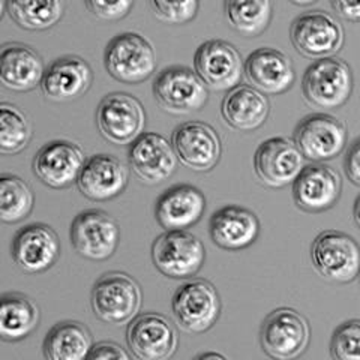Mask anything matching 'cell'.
Wrapping results in <instances>:
<instances>
[{
    "mask_svg": "<svg viewBox=\"0 0 360 360\" xmlns=\"http://www.w3.org/2000/svg\"><path fill=\"white\" fill-rule=\"evenodd\" d=\"M352 68L341 59L324 58L312 62L302 78V94L314 108L336 110L344 107L353 94Z\"/></svg>",
    "mask_w": 360,
    "mask_h": 360,
    "instance_id": "cell-1",
    "label": "cell"
},
{
    "mask_svg": "<svg viewBox=\"0 0 360 360\" xmlns=\"http://www.w3.org/2000/svg\"><path fill=\"white\" fill-rule=\"evenodd\" d=\"M141 288L132 276L110 272L101 276L90 296V305L96 317L107 324H128L141 308Z\"/></svg>",
    "mask_w": 360,
    "mask_h": 360,
    "instance_id": "cell-2",
    "label": "cell"
},
{
    "mask_svg": "<svg viewBox=\"0 0 360 360\" xmlns=\"http://www.w3.org/2000/svg\"><path fill=\"white\" fill-rule=\"evenodd\" d=\"M104 66L115 80L123 84H140L153 75L156 54L144 37L125 32L108 42Z\"/></svg>",
    "mask_w": 360,
    "mask_h": 360,
    "instance_id": "cell-3",
    "label": "cell"
},
{
    "mask_svg": "<svg viewBox=\"0 0 360 360\" xmlns=\"http://www.w3.org/2000/svg\"><path fill=\"white\" fill-rule=\"evenodd\" d=\"M292 47L307 59L332 58L344 47V27L332 14L321 9L308 11L291 22Z\"/></svg>",
    "mask_w": 360,
    "mask_h": 360,
    "instance_id": "cell-4",
    "label": "cell"
},
{
    "mask_svg": "<svg viewBox=\"0 0 360 360\" xmlns=\"http://www.w3.org/2000/svg\"><path fill=\"white\" fill-rule=\"evenodd\" d=\"M172 309L180 329L205 333L219 320L222 305L215 285L206 279H193L176 290Z\"/></svg>",
    "mask_w": 360,
    "mask_h": 360,
    "instance_id": "cell-5",
    "label": "cell"
},
{
    "mask_svg": "<svg viewBox=\"0 0 360 360\" xmlns=\"http://www.w3.org/2000/svg\"><path fill=\"white\" fill-rule=\"evenodd\" d=\"M152 262L164 276L188 279L195 276L206 262V248L195 234L172 230L158 236L152 245Z\"/></svg>",
    "mask_w": 360,
    "mask_h": 360,
    "instance_id": "cell-6",
    "label": "cell"
},
{
    "mask_svg": "<svg viewBox=\"0 0 360 360\" xmlns=\"http://www.w3.org/2000/svg\"><path fill=\"white\" fill-rule=\"evenodd\" d=\"M311 260L317 272L332 283L348 284L360 276V245L342 231H323L311 246Z\"/></svg>",
    "mask_w": 360,
    "mask_h": 360,
    "instance_id": "cell-7",
    "label": "cell"
},
{
    "mask_svg": "<svg viewBox=\"0 0 360 360\" xmlns=\"http://www.w3.org/2000/svg\"><path fill=\"white\" fill-rule=\"evenodd\" d=\"M311 341L309 323L292 308H278L264 319L260 329L263 352L276 360H291L307 352Z\"/></svg>",
    "mask_w": 360,
    "mask_h": 360,
    "instance_id": "cell-8",
    "label": "cell"
},
{
    "mask_svg": "<svg viewBox=\"0 0 360 360\" xmlns=\"http://www.w3.org/2000/svg\"><path fill=\"white\" fill-rule=\"evenodd\" d=\"M152 90L158 105L172 115H189L205 108L209 101V89L186 66L165 68L156 77Z\"/></svg>",
    "mask_w": 360,
    "mask_h": 360,
    "instance_id": "cell-9",
    "label": "cell"
},
{
    "mask_svg": "<svg viewBox=\"0 0 360 360\" xmlns=\"http://www.w3.org/2000/svg\"><path fill=\"white\" fill-rule=\"evenodd\" d=\"M348 140L344 122L328 112H314L303 117L292 134L303 158L311 162H326L340 156Z\"/></svg>",
    "mask_w": 360,
    "mask_h": 360,
    "instance_id": "cell-10",
    "label": "cell"
},
{
    "mask_svg": "<svg viewBox=\"0 0 360 360\" xmlns=\"http://www.w3.org/2000/svg\"><path fill=\"white\" fill-rule=\"evenodd\" d=\"M96 127L108 143L117 146L131 144L144 132V107L129 94H110L101 99L96 108Z\"/></svg>",
    "mask_w": 360,
    "mask_h": 360,
    "instance_id": "cell-11",
    "label": "cell"
},
{
    "mask_svg": "<svg viewBox=\"0 0 360 360\" xmlns=\"http://www.w3.org/2000/svg\"><path fill=\"white\" fill-rule=\"evenodd\" d=\"M74 250L87 260L104 262L116 252L120 242L117 221L101 209L80 212L70 231Z\"/></svg>",
    "mask_w": 360,
    "mask_h": 360,
    "instance_id": "cell-12",
    "label": "cell"
},
{
    "mask_svg": "<svg viewBox=\"0 0 360 360\" xmlns=\"http://www.w3.org/2000/svg\"><path fill=\"white\" fill-rule=\"evenodd\" d=\"M194 71L207 89L229 92L240 84L245 62L233 44L222 39H210L197 49Z\"/></svg>",
    "mask_w": 360,
    "mask_h": 360,
    "instance_id": "cell-13",
    "label": "cell"
},
{
    "mask_svg": "<svg viewBox=\"0 0 360 360\" xmlns=\"http://www.w3.org/2000/svg\"><path fill=\"white\" fill-rule=\"evenodd\" d=\"M127 344L140 360H167L177 352L179 333L164 315L144 312L128 323Z\"/></svg>",
    "mask_w": 360,
    "mask_h": 360,
    "instance_id": "cell-14",
    "label": "cell"
},
{
    "mask_svg": "<svg viewBox=\"0 0 360 360\" xmlns=\"http://www.w3.org/2000/svg\"><path fill=\"white\" fill-rule=\"evenodd\" d=\"M172 144L180 164L198 173L215 168L222 155L218 132L205 122H185L173 131Z\"/></svg>",
    "mask_w": 360,
    "mask_h": 360,
    "instance_id": "cell-15",
    "label": "cell"
},
{
    "mask_svg": "<svg viewBox=\"0 0 360 360\" xmlns=\"http://www.w3.org/2000/svg\"><path fill=\"white\" fill-rule=\"evenodd\" d=\"M305 167V158L296 143L285 137L263 141L254 155V170L260 182L279 189L292 185Z\"/></svg>",
    "mask_w": 360,
    "mask_h": 360,
    "instance_id": "cell-16",
    "label": "cell"
},
{
    "mask_svg": "<svg viewBox=\"0 0 360 360\" xmlns=\"http://www.w3.org/2000/svg\"><path fill=\"white\" fill-rule=\"evenodd\" d=\"M128 162L132 173L148 185L162 184L177 170L179 160L172 141L156 132H143L129 144Z\"/></svg>",
    "mask_w": 360,
    "mask_h": 360,
    "instance_id": "cell-17",
    "label": "cell"
},
{
    "mask_svg": "<svg viewBox=\"0 0 360 360\" xmlns=\"http://www.w3.org/2000/svg\"><path fill=\"white\" fill-rule=\"evenodd\" d=\"M86 162L84 152L78 144L68 140L50 141L33 158V174L53 189H66L77 184Z\"/></svg>",
    "mask_w": 360,
    "mask_h": 360,
    "instance_id": "cell-18",
    "label": "cell"
},
{
    "mask_svg": "<svg viewBox=\"0 0 360 360\" xmlns=\"http://www.w3.org/2000/svg\"><path fill=\"white\" fill-rule=\"evenodd\" d=\"M341 191L340 173L323 162H312L303 167L292 182V200L303 212L321 213L340 201Z\"/></svg>",
    "mask_w": 360,
    "mask_h": 360,
    "instance_id": "cell-19",
    "label": "cell"
},
{
    "mask_svg": "<svg viewBox=\"0 0 360 360\" xmlns=\"http://www.w3.org/2000/svg\"><path fill=\"white\" fill-rule=\"evenodd\" d=\"M62 245L47 224H30L17 231L11 246L15 264L26 274H42L59 260Z\"/></svg>",
    "mask_w": 360,
    "mask_h": 360,
    "instance_id": "cell-20",
    "label": "cell"
},
{
    "mask_svg": "<svg viewBox=\"0 0 360 360\" xmlns=\"http://www.w3.org/2000/svg\"><path fill=\"white\" fill-rule=\"evenodd\" d=\"M243 77L251 87L264 95H283L296 80L291 59L272 47L257 49L248 56Z\"/></svg>",
    "mask_w": 360,
    "mask_h": 360,
    "instance_id": "cell-21",
    "label": "cell"
},
{
    "mask_svg": "<svg viewBox=\"0 0 360 360\" xmlns=\"http://www.w3.org/2000/svg\"><path fill=\"white\" fill-rule=\"evenodd\" d=\"M129 182V170L116 156L99 153L86 160L77 179L80 193L92 201H108L119 197Z\"/></svg>",
    "mask_w": 360,
    "mask_h": 360,
    "instance_id": "cell-22",
    "label": "cell"
},
{
    "mask_svg": "<svg viewBox=\"0 0 360 360\" xmlns=\"http://www.w3.org/2000/svg\"><path fill=\"white\" fill-rule=\"evenodd\" d=\"M94 83L90 65L78 56H65L54 60L41 82L42 95L54 103H68L83 96Z\"/></svg>",
    "mask_w": 360,
    "mask_h": 360,
    "instance_id": "cell-23",
    "label": "cell"
},
{
    "mask_svg": "<svg viewBox=\"0 0 360 360\" xmlns=\"http://www.w3.org/2000/svg\"><path fill=\"white\" fill-rule=\"evenodd\" d=\"M45 63L30 45L8 42L0 45V84L14 92H30L41 86Z\"/></svg>",
    "mask_w": 360,
    "mask_h": 360,
    "instance_id": "cell-24",
    "label": "cell"
},
{
    "mask_svg": "<svg viewBox=\"0 0 360 360\" xmlns=\"http://www.w3.org/2000/svg\"><path fill=\"white\" fill-rule=\"evenodd\" d=\"M210 239L227 251L246 250L260 236V221L246 207L230 205L215 212L209 224Z\"/></svg>",
    "mask_w": 360,
    "mask_h": 360,
    "instance_id": "cell-25",
    "label": "cell"
},
{
    "mask_svg": "<svg viewBox=\"0 0 360 360\" xmlns=\"http://www.w3.org/2000/svg\"><path fill=\"white\" fill-rule=\"evenodd\" d=\"M206 212V197L193 185H176L158 198L155 218L165 231L188 230Z\"/></svg>",
    "mask_w": 360,
    "mask_h": 360,
    "instance_id": "cell-26",
    "label": "cell"
},
{
    "mask_svg": "<svg viewBox=\"0 0 360 360\" xmlns=\"http://www.w3.org/2000/svg\"><path fill=\"white\" fill-rule=\"evenodd\" d=\"M221 115L233 129L252 132L260 129L269 119L270 104L264 94L251 86L239 84L224 96Z\"/></svg>",
    "mask_w": 360,
    "mask_h": 360,
    "instance_id": "cell-27",
    "label": "cell"
},
{
    "mask_svg": "<svg viewBox=\"0 0 360 360\" xmlns=\"http://www.w3.org/2000/svg\"><path fill=\"white\" fill-rule=\"evenodd\" d=\"M39 308L21 292L0 295V340L18 342L37 330Z\"/></svg>",
    "mask_w": 360,
    "mask_h": 360,
    "instance_id": "cell-28",
    "label": "cell"
},
{
    "mask_svg": "<svg viewBox=\"0 0 360 360\" xmlns=\"http://www.w3.org/2000/svg\"><path fill=\"white\" fill-rule=\"evenodd\" d=\"M94 347V338L80 321H62L47 333L42 352L49 360H84Z\"/></svg>",
    "mask_w": 360,
    "mask_h": 360,
    "instance_id": "cell-29",
    "label": "cell"
},
{
    "mask_svg": "<svg viewBox=\"0 0 360 360\" xmlns=\"http://www.w3.org/2000/svg\"><path fill=\"white\" fill-rule=\"evenodd\" d=\"M224 13L236 32L257 38L269 29L274 8L270 0H224Z\"/></svg>",
    "mask_w": 360,
    "mask_h": 360,
    "instance_id": "cell-30",
    "label": "cell"
},
{
    "mask_svg": "<svg viewBox=\"0 0 360 360\" xmlns=\"http://www.w3.org/2000/svg\"><path fill=\"white\" fill-rule=\"evenodd\" d=\"M6 13L26 30H47L58 25L65 13L63 0H6Z\"/></svg>",
    "mask_w": 360,
    "mask_h": 360,
    "instance_id": "cell-31",
    "label": "cell"
},
{
    "mask_svg": "<svg viewBox=\"0 0 360 360\" xmlns=\"http://www.w3.org/2000/svg\"><path fill=\"white\" fill-rule=\"evenodd\" d=\"M35 206L30 185L11 173H0V221L17 224L25 221Z\"/></svg>",
    "mask_w": 360,
    "mask_h": 360,
    "instance_id": "cell-32",
    "label": "cell"
},
{
    "mask_svg": "<svg viewBox=\"0 0 360 360\" xmlns=\"http://www.w3.org/2000/svg\"><path fill=\"white\" fill-rule=\"evenodd\" d=\"M33 137L29 116L20 107L0 103V155H17Z\"/></svg>",
    "mask_w": 360,
    "mask_h": 360,
    "instance_id": "cell-33",
    "label": "cell"
},
{
    "mask_svg": "<svg viewBox=\"0 0 360 360\" xmlns=\"http://www.w3.org/2000/svg\"><path fill=\"white\" fill-rule=\"evenodd\" d=\"M155 17L165 25H186L200 9V0H149Z\"/></svg>",
    "mask_w": 360,
    "mask_h": 360,
    "instance_id": "cell-34",
    "label": "cell"
},
{
    "mask_svg": "<svg viewBox=\"0 0 360 360\" xmlns=\"http://www.w3.org/2000/svg\"><path fill=\"white\" fill-rule=\"evenodd\" d=\"M330 354L336 360H360V320L338 326L332 335Z\"/></svg>",
    "mask_w": 360,
    "mask_h": 360,
    "instance_id": "cell-35",
    "label": "cell"
},
{
    "mask_svg": "<svg viewBox=\"0 0 360 360\" xmlns=\"http://www.w3.org/2000/svg\"><path fill=\"white\" fill-rule=\"evenodd\" d=\"M89 13L104 21H119L129 15L135 0H84Z\"/></svg>",
    "mask_w": 360,
    "mask_h": 360,
    "instance_id": "cell-36",
    "label": "cell"
},
{
    "mask_svg": "<svg viewBox=\"0 0 360 360\" xmlns=\"http://www.w3.org/2000/svg\"><path fill=\"white\" fill-rule=\"evenodd\" d=\"M87 359L92 360H108V359H116V360H129L131 354L125 350V348L120 347L116 342L111 341H103L94 344L92 350H90Z\"/></svg>",
    "mask_w": 360,
    "mask_h": 360,
    "instance_id": "cell-37",
    "label": "cell"
},
{
    "mask_svg": "<svg viewBox=\"0 0 360 360\" xmlns=\"http://www.w3.org/2000/svg\"><path fill=\"white\" fill-rule=\"evenodd\" d=\"M344 170L348 180L360 188V137L348 148L344 160Z\"/></svg>",
    "mask_w": 360,
    "mask_h": 360,
    "instance_id": "cell-38",
    "label": "cell"
},
{
    "mask_svg": "<svg viewBox=\"0 0 360 360\" xmlns=\"http://www.w3.org/2000/svg\"><path fill=\"white\" fill-rule=\"evenodd\" d=\"M330 5L336 15L342 20L360 21V0H330Z\"/></svg>",
    "mask_w": 360,
    "mask_h": 360,
    "instance_id": "cell-39",
    "label": "cell"
},
{
    "mask_svg": "<svg viewBox=\"0 0 360 360\" xmlns=\"http://www.w3.org/2000/svg\"><path fill=\"white\" fill-rule=\"evenodd\" d=\"M353 215H354V222L357 224V227L360 229V194L354 201V210H353Z\"/></svg>",
    "mask_w": 360,
    "mask_h": 360,
    "instance_id": "cell-40",
    "label": "cell"
},
{
    "mask_svg": "<svg viewBox=\"0 0 360 360\" xmlns=\"http://www.w3.org/2000/svg\"><path fill=\"white\" fill-rule=\"evenodd\" d=\"M290 2L297 6H309V5H314L315 2H319V0H290Z\"/></svg>",
    "mask_w": 360,
    "mask_h": 360,
    "instance_id": "cell-41",
    "label": "cell"
},
{
    "mask_svg": "<svg viewBox=\"0 0 360 360\" xmlns=\"http://www.w3.org/2000/svg\"><path fill=\"white\" fill-rule=\"evenodd\" d=\"M197 359H225V357L218 353H202Z\"/></svg>",
    "mask_w": 360,
    "mask_h": 360,
    "instance_id": "cell-42",
    "label": "cell"
},
{
    "mask_svg": "<svg viewBox=\"0 0 360 360\" xmlns=\"http://www.w3.org/2000/svg\"><path fill=\"white\" fill-rule=\"evenodd\" d=\"M6 13V0H0V20L4 18Z\"/></svg>",
    "mask_w": 360,
    "mask_h": 360,
    "instance_id": "cell-43",
    "label": "cell"
}]
</instances>
